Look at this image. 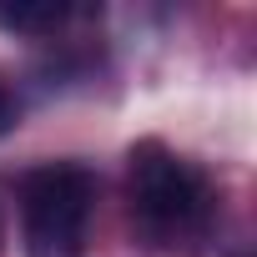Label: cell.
I'll use <instances>...</instances> for the list:
<instances>
[{
    "label": "cell",
    "instance_id": "cell-1",
    "mask_svg": "<svg viewBox=\"0 0 257 257\" xmlns=\"http://www.w3.org/2000/svg\"><path fill=\"white\" fill-rule=\"evenodd\" d=\"M96 212V172L81 162H46L21 187L26 257H86Z\"/></svg>",
    "mask_w": 257,
    "mask_h": 257
},
{
    "label": "cell",
    "instance_id": "cell-3",
    "mask_svg": "<svg viewBox=\"0 0 257 257\" xmlns=\"http://www.w3.org/2000/svg\"><path fill=\"white\" fill-rule=\"evenodd\" d=\"M71 16V6H56V0H16V6H0V31L16 36H46Z\"/></svg>",
    "mask_w": 257,
    "mask_h": 257
},
{
    "label": "cell",
    "instance_id": "cell-2",
    "mask_svg": "<svg viewBox=\"0 0 257 257\" xmlns=\"http://www.w3.org/2000/svg\"><path fill=\"white\" fill-rule=\"evenodd\" d=\"M126 192L147 232H187L207 217V177L162 142H137L126 157Z\"/></svg>",
    "mask_w": 257,
    "mask_h": 257
},
{
    "label": "cell",
    "instance_id": "cell-4",
    "mask_svg": "<svg viewBox=\"0 0 257 257\" xmlns=\"http://www.w3.org/2000/svg\"><path fill=\"white\" fill-rule=\"evenodd\" d=\"M16 121H21L16 96H11V91H0V137H6V132H16Z\"/></svg>",
    "mask_w": 257,
    "mask_h": 257
}]
</instances>
